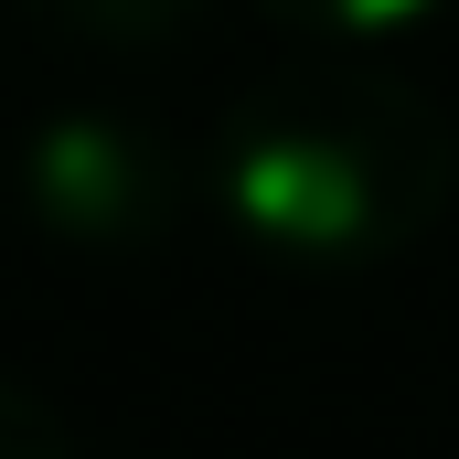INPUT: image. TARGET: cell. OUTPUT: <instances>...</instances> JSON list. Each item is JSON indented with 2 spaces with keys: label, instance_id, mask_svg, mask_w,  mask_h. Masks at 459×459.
I'll return each mask as SVG.
<instances>
[{
  "label": "cell",
  "instance_id": "4",
  "mask_svg": "<svg viewBox=\"0 0 459 459\" xmlns=\"http://www.w3.org/2000/svg\"><path fill=\"white\" fill-rule=\"evenodd\" d=\"M256 11L289 22V32H395V22H417L438 0H256Z\"/></svg>",
  "mask_w": 459,
  "mask_h": 459
},
{
  "label": "cell",
  "instance_id": "1",
  "mask_svg": "<svg viewBox=\"0 0 459 459\" xmlns=\"http://www.w3.org/2000/svg\"><path fill=\"white\" fill-rule=\"evenodd\" d=\"M449 182H459L449 108L363 65L267 75L214 128V204L278 267H374L438 225Z\"/></svg>",
  "mask_w": 459,
  "mask_h": 459
},
{
  "label": "cell",
  "instance_id": "2",
  "mask_svg": "<svg viewBox=\"0 0 459 459\" xmlns=\"http://www.w3.org/2000/svg\"><path fill=\"white\" fill-rule=\"evenodd\" d=\"M11 193H22L32 235H54L75 256H139L182 225V160L128 108H54L11 150Z\"/></svg>",
  "mask_w": 459,
  "mask_h": 459
},
{
  "label": "cell",
  "instance_id": "3",
  "mask_svg": "<svg viewBox=\"0 0 459 459\" xmlns=\"http://www.w3.org/2000/svg\"><path fill=\"white\" fill-rule=\"evenodd\" d=\"M43 22H65V32H86V43H171V32H193L204 22V0H32Z\"/></svg>",
  "mask_w": 459,
  "mask_h": 459
},
{
  "label": "cell",
  "instance_id": "5",
  "mask_svg": "<svg viewBox=\"0 0 459 459\" xmlns=\"http://www.w3.org/2000/svg\"><path fill=\"white\" fill-rule=\"evenodd\" d=\"M0 459H75V428L11 374H0Z\"/></svg>",
  "mask_w": 459,
  "mask_h": 459
}]
</instances>
